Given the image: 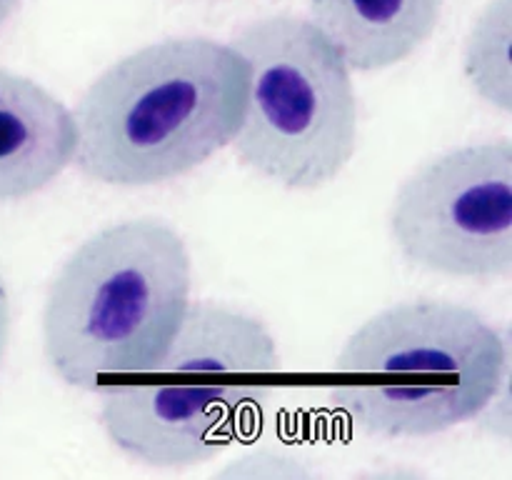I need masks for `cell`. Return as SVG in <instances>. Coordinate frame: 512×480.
Segmentation results:
<instances>
[{
	"mask_svg": "<svg viewBox=\"0 0 512 480\" xmlns=\"http://www.w3.org/2000/svg\"><path fill=\"white\" fill-rule=\"evenodd\" d=\"M248 68L233 45L173 38L110 65L75 110V163L98 183L140 188L190 173L233 143Z\"/></svg>",
	"mask_w": 512,
	"mask_h": 480,
	"instance_id": "6da1fadb",
	"label": "cell"
},
{
	"mask_svg": "<svg viewBox=\"0 0 512 480\" xmlns=\"http://www.w3.org/2000/svg\"><path fill=\"white\" fill-rule=\"evenodd\" d=\"M280 363L260 320L223 305H190L153 363L95 390L98 420L130 458L190 468L245 433L278 385Z\"/></svg>",
	"mask_w": 512,
	"mask_h": 480,
	"instance_id": "7a4b0ae2",
	"label": "cell"
},
{
	"mask_svg": "<svg viewBox=\"0 0 512 480\" xmlns=\"http://www.w3.org/2000/svg\"><path fill=\"white\" fill-rule=\"evenodd\" d=\"M193 263L173 225H108L60 268L43 310V350L63 383L98 390L153 363L190 308Z\"/></svg>",
	"mask_w": 512,
	"mask_h": 480,
	"instance_id": "3957f363",
	"label": "cell"
},
{
	"mask_svg": "<svg viewBox=\"0 0 512 480\" xmlns=\"http://www.w3.org/2000/svg\"><path fill=\"white\" fill-rule=\"evenodd\" d=\"M508 373L500 330L448 300L400 303L360 325L333 368V403L380 438H428L483 413Z\"/></svg>",
	"mask_w": 512,
	"mask_h": 480,
	"instance_id": "277c9868",
	"label": "cell"
},
{
	"mask_svg": "<svg viewBox=\"0 0 512 480\" xmlns=\"http://www.w3.org/2000/svg\"><path fill=\"white\" fill-rule=\"evenodd\" d=\"M230 45L248 68L238 158L288 190L333 183L358 145L353 78L338 48L298 15L248 23Z\"/></svg>",
	"mask_w": 512,
	"mask_h": 480,
	"instance_id": "5b68a950",
	"label": "cell"
},
{
	"mask_svg": "<svg viewBox=\"0 0 512 480\" xmlns=\"http://www.w3.org/2000/svg\"><path fill=\"white\" fill-rule=\"evenodd\" d=\"M390 233L418 268L453 278L512 273V143L488 140L425 163L398 190Z\"/></svg>",
	"mask_w": 512,
	"mask_h": 480,
	"instance_id": "8992f818",
	"label": "cell"
},
{
	"mask_svg": "<svg viewBox=\"0 0 512 480\" xmlns=\"http://www.w3.org/2000/svg\"><path fill=\"white\" fill-rule=\"evenodd\" d=\"M73 113L25 75L0 68V203L53 183L75 158Z\"/></svg>",
	"mask_w": 512,
	"mask_h": 480,
	"instance_id": "52a82bcc",
	"label": "cell"
},
{
	"mask_svg": "<svg viewBox=\"0 0 512 480\" xmlns=\"http://www.w3.org/2000/svg\"><path fill=\"white\" fill-rule=\"evenodd\" d=\"M445 0H310L320 33L350 70L393 68L428 43Z\"/></svg>",
	"mask_w": 512,
	"mask_h": 480,
	"instance_id": "ba28073f",
	"label": "cell"
},
{
	"mask_svg": "<svg viewBox=\"0 0 512 480\" xmlns=\"http://www.w3.org/2000/svg\"><path fill=\"white\" fill-rule=\"evenodd\" d=\"M465 73L488 103L510 110V0H493L465 45Z\"/></svg>",
	"mask_w": 512,
	"mask_h": 480,
	"instance_id": "9c48e42d",
	"label": "cell"
},
{
	"mask_svg": "<svg viewBox=\"0 0 512 480\" xmlns=\"http://www.w3.org/2000/svg\"><path fill=\"white\" fill-rule=\"evenodd\" d=\"M10 323H13V315H10V295L8 288H5L3 275H0V368H3L5 353H8Z\"/></svg>",
	"mask_w": 512,
	"mask_h": 480,
	"instance_id": "30bf717a",
	"label": "cell"
},
{
	"mask_svg": "<svg viewBox=\"0 0 512 480\" xmlns=\"http://www.w3.org/2000/svg\"><path fill=\"white\" fill-rule=\"evenodd\" d=\"M18 3H20V0H0V28H3L5 20H8L10 15L15 13Z\"/></svg>",
	"mask_w": 512,
	"mask_h": 480,
	"instance_id": "8fae6325",
	"label": "cell"
}]
</instances>
